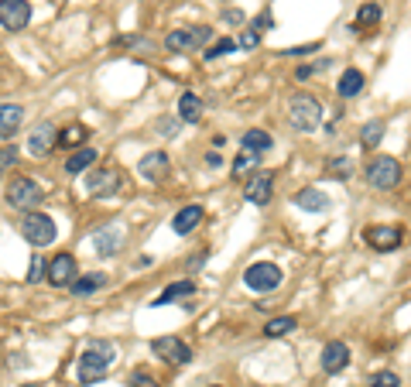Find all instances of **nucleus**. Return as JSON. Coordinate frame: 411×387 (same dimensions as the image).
<instances>
[{"mask_svg":"<svg viewBox=\"0 0 411 387\" xmlns=\"http://www.w3.org/2000/svg\"><path fill=\"white\" fill-rule=\"evenodd\" d=\"M113 357H117V350H113V343H110V339H93V343L82 350V357H79V363H76L79 381H82V384L100 381L103 374L110 370Z\"/></svg>","mask_w":411,"mask_h":387,"instance_id":"f257e3e1","label":"nucleus"},{"mask_svg":"<svg viewBox=\"0 0 411 387\" xmlns=\"http://www.w3.org/2000/svg\"><path fill=\"white\" fill-rule=\"evenodd\" d=\"M288 124L295 130H315L322 124V106H319V100L308 96V93L291 96L288 100Z\"/></svg>","mask_w":411,"mask_h":387,"instance_id":"f03ea898","label":"nucleus"},{"mask_svg":"<svg viewBox=\"0 0 411 387\" xmlns=\"http://www.w3.org/2000/svg\"><path fill=\"white\" fill-rule=\"evenodd\" d=\"M21 236H25L31 247H49V243H55V236H58V227H55V220L45 216V212H27L25 220H21Z\"/></svg>","mask_w":411,"mask_h":387,"instance_id":"7ed1b4c3","label":"nucleus"},{"mask_svg":"<svg viewBox=\"0 0 411 387\" xmlns=\"http://www.w3.org/2000/svg\"><path fill=\"white\" fill-rule=\"evenodd\" d=\"M401 161L391 155H381L374 158L370 165H367V182L374 185V189H381V192H387V189H398V182H401Z\"/></svg>","mask_w":411,"mask_h":387,"instance_id":"20e7f679","label":"nucleus"},{"mask_svg":"<svg viewBox=\"0 0 411 387\" xmlns=\"http://www.w3.org/2000/svg\"><path fill=\"white\" fill-rule=\"evenodd\" d=\"M7 206L34 212V209L42 206V185L34 179H25V175L11 179V185H7Z\"/></svg>","mask_w":411,"mask_h":387,"instance_id":"39448f33","label":"nucleus"},{"mask_svg":"<svg viewBox=\"0 0 411 387\" xmlns=\"http://www.w3.org/2000/svg\"><path fill=\"white\" fill-rule=\"evenodd\" d=\"M282 267L278 264H271V260H260V264H251L247 271H244V284L251 288V291H260V295H267V291H274L278 284H282Z\"/></svg>","mask_w":411,"mask_h":387,"instance_id":"423d86ee","label":"nucleus"},{"mask_svg":"<svg viewBox=\"0 0 411 387\" xmlns=\"http://www.w3.org/2000/svg\"><path fill=\"white\" fill-rule=\"evenodd\" d=\"M209 38H213L209 27H175V31L165 38V45H168L172 52H199V49L209 45Z\"/></svg>","mask_w":411,"mask_h":387,"instance_id":"0eeeda50","label":"nucleus"},{"mask_svg":"<svg viewBox=\"0 0 411 387\" xmlns=\"http://www.w3.org/2000/svg\"><path fill=\"white\" fill-rule=\"evenodd\" d=\"M151 353L158 357V360H165V363H189L192 360V346L189 343H182L179 336H158L151 343Z\"/></svg>","mask_w":411,"mask_h":387,"instance_id":"6e6552de","label":"nucleus"},{"mask_svg":"<svg viewBox=\"0 0 411 387\" xmlns=\"http://www.w3.org/2000/svg\"><path fill=\"white\" fill-rule=\"evenodd\" d=\"M0 25L7 31H25L31 25V4L27 0H0Z\"/></svg>","mask_w":411,"mask_h":387,"instance_id":"1a4fd4ad","label":"nucleus"},{"mask_svg":"<svg viewBox=\"0 0 411 387\" xmlns=\"http://www.w3.org/2000/svg\"><path fill=\"white\" fill-rule=\"evenodd\" d=\"M363 240H367L374 250L387 254V250H398V247H401V230L391 227V223H377V227H367Z\"/></svg>","mask_w":411,"mask_h":387,"instance_id":"9d476101","label":"nucleus"},{"mask_svg":"<svg viewBox=\"0 0 411 387\" xmlns=\"http://www.w3.org/2000/svg\"><path fill=\"white\" fill-rule=\"evenodd\" d=\"M93 247H96L100 258H113V254L124 247V227H120V223H106V227H100V230L93 233Z\"/></svg>","mask_w":411,"mask_h":387,"instance_id":"9b49d317","label":"nucleus"},{"mask_svg":"<svg viewBox=\"0 0 411 387\" xmlns=\"http://www.w3.org/2000/svg\"><path fill=\"white\" fill-rule=\"evenodd\" d=\"M45 278H49L55 288H69V284L79 278V274H76V258H72V254H58V258L49 264Z\"/></svg>","mask_w":411,"mask_h":387,"instance_id":"f8f14e48","label":"nucleus"},{"mask_svg":"<svg viewBox=\"0 0 411 387\" xmlns=\"http://www.w3.org/2000/svg\"><path fill=\"white\" fill-rule=\"evenodd\" d=\"M137 172H141V179H144V182H161V179H168V172H172V158L165 155V151H151V155L141 158Z\"/></svg>","mask_w":411,"mask_h":387,"instance_id":"ddd939ff","label":"nucleus"},{"mask_svg":"<svg viewBox=\"0 0 411 387\" xmlns=\"http://www.w3.org/2000/svg\"><path fill=\"white\" fill-rule=\"evenodd\" d=\"M117 189H120V172H117V168H96V172L89 175V192L100 196V199L117 196Z\"/></svg>","mask_w":411,"mask_h":387,"instance_id":"4468645a","label":"nucleus"},{"mask_svg":"<svg viewBox=\"0 0 411 387\" xmlns=\"http://www.w3.org/2000/svg\"><path fill=\"white\" fill-rule=\"evenodd\" d=\"M244 196H247V203H254V206H267L271 203V196H274V175H254V179L247 182V189H244Z\"/></svg>","mask_w":411,"mask_h":387,"instance_id":"2eb2a0df","label":"nucleus"},{"mask_svg":"<svg viewBox=\"0 0 411 387\" xmlns=\"http://www.w3.org/2000/svg\"><path fill=\"white\" fill-rule=\"evenodd\" d=\"M346 363H350V346H346V343L333 339V343L322 346V370H326V374H339Z\"/></svg>","mask_w":411,"mask_h":387,"instance_id":"dca6fc26","label":"nucleus"},{"mask_svg":"<svg viewBox=\"0 0 411 387\" xmlns=\"http://www.w3.org/2000/svg\"><path fill=\"white\" fill-rule=\"evenodd\" d=\"M203 216H206V209L199 206V203H192V206H185L175 212V220H172V230L179 233V236H189V233L196 230L199 223H203Z\"/></svg>","mask_w":411,"mask_h":387,"instance_id":"f3484780","label":"nucleus"},{"mask_svg":"<svg viewBox=\"0 0 411 387\" xmlns=\"http://www.w3.org/2000/svg\"><path fill=\"white\" fill-rule=\"evenodd\" d=\"M51 148H55V127L45 120V124H38V127L31 130V137H27V151L38 155V158H45Z\"/></svg>","mask_w":411,"mask_h":387,"instance_id":"a211bd4d","label":"nucleus"},{"mask_svg":"<svg viewBox=\"0 0 411 387\" xmlns=\"http://www.w3.org/2000/svg\"><path fill=\"white\" fill-rule=\"evenodd\" d=\"M295 206L308 209V212H326L333 206V199L326 192H319V189H302V192H295Z\"/></svg>","mask_w":411,"mask_h":387,"instance_id":"6ab92c4d","label":"nucleus"},{"mask_svg":"<svg viewBox=\"0 0 411 387\" xmlns=\"http://www.w3.org/2000/svg\"><path fill=\"white\" fill-rule=\"evenodd\" d=\"M21 120H25V110L18 103H0V137H14L18 127H21Z\"/></svg>","mask_w":411,"mask_h":387,"instance_id":"aec40b11","label":"nucleus"},{"mask_svg":"<svg viewBox=\"0 0 411 387\" xmlns=\"http://www.w3.org/2000/svg\"><path fill=\"white\" fill-rule=\"evenodd\" d=\"M363 72L360 69H346L343 72V79H339V86H336V93H339V100H353V96H360L363 93Z\"/></svg>","mask_w":411,"mask_h":387,"instance_id":"412c9836","label":"nucleus"},{"mask_svg":"<svg viewBox=\"0 0 411 387\" xmlns=\"http://www.w3.org/2000/svg\"><path fill=\"white\" fill-rule=\"evenodd\" d=\"M96 165V151L93 148H79V151H72V155L65 158V172L69 175H82L86 168H93Z\"/></svg>","mask_w":411,"mask_h":387,"instance_id":"4be33fe9","label":"nucleus"},{"mask_svg":"<svg viewBox=\"0 0 411 387\" xmlns=\"http://www.w3.org/2000/svg\"><path fill=\"white\" fill-rule=\"evenodd\" d=\"M199 117H203V100H199L196 93H182L179 120H185V124H199Z\"/></svg>","mask_w":411,"mask_h":387,"instance_id":"5701e85b","label":"nucleus"},{"mask_svg":"<svg viewBox=\"0 0 411 387\" xmlns=\"http://www.w3.org/2000/svg\"><path fill=\"white\" fill-rule=\"evenodd\" d=\"M240 144H244V148H247V151H254V155H264V151H271V144H274V141H271V134H267V130H247V134H244V141H240Z\"/></svg>","mask_w":411,"mask_h":387,"instance_id":"b1692460","label":"nucleus"},{"mask_svg":"<svg viewBox=\"0 0 411 387\" xmlns=\"http://www.w3.org/2000/svg\"><path fill=\"white\" fill-rule=\"evenodd\" d=\"M103 284H106V274H103V271H93V274H82V278H76L69 288H72L76 295H93V291H100Z\"/></svg>","mask_w":411,"mask_h":387,"instance_id":"393cba45","label":"nucleus"},{"mask_svg":"<svg viewBox=\"0 0 411 387\" xmlns=\"http://www.w3.org/2000/svg\"><path fill=\"white\" fill-rule=\"evenodd\" d=\"M196 291V284L192 281H172L158 298H154V305H168V302H175V298H185V295H192Z\"/></svg>","mask_w":411,"mask_h":387,"instance_id":"a878e982","label":"nucleus"},{"mask_svg":"<svg viewBox=\"0 0 411 387\" xmlns=\"http://www.w3.org/2000/svg\"><path fill=\"white\" fill-rule=\"evenodd\" d=\"M86 137H89V130L82 127V124H72V127H65L62 134H55V144H62V148H79Z\"/></svg>","mask_w":411,"mask_h":387,"instance_id":"bb28decb","label":"nucleus"},{"mask_svg":"<svg viewBox=\"0 0 411 387\" xmlns=\"http://www.w3.org/2000/svg\"><path fill=\"white\" fill-rule=\"evenodd\" d=\"M381 137H384V120H370V124H363V130H360V144H363L367 151L377 148Z\"/></svg>","mask_w":411,"mask_h":387,"instance_id":"cd10ccee","label":"nucleus"},{"mask_svg":"<svg viewBox=\"0 0 411 387\" xmlns=\"http://www.w3.org/2000/svg\"><path fill=\"white\" fill-rule=\"evenodd\" d=\"M295 326H298V322H295V315H278V319H271V322L264 326V336L278 339V336H288Z\"/></svg>","mask_w":411,"mask_h":387,"instance_id":"c85d7f7f","label":"nucleus"},{"mask_svg":"<svg viewBox=\"0 0 411 387\" xmlns=\"http://www.w3.org/2000/svg\"><path fill=\"white\" fill-rule=\"evenodd\" d=\"M326 172L333 175V179H350L353 175V158H346V155H336L326 161Z\"/></svg>","mask_w":411,"mask_h":387,"instance_id":"c756f323","label":"nucleus"},{"mask_svg":"<svg viewBox=\"0 0 411 387\" xmlns=\"http://www.w3.org/2000/svg\"><path fill=\"white\" fill-rule=\"evenodd\" d=\"M381 21V4H363L357 14V25H353V31L357 27H367V25H377Z\"/></svg>","mask_w":411,"mask_h":387,"instance_id":"7c9ffc66","label":"nucleus"},{"mask_svg":"<svg viewBox=\"0 0 411 387\" xmlns=\"http://www.w3.org/2000/svg\"><path fill=\"white\" fill-rule=\"evenodd\" d=\"M254 165H260V155H254V151H247V148H244V151L236 155V161H233V175H247Z\"/></svg>","mask_w":411,"mask_h":387,"instance_id":"2f4dec72","label":"nucleus"},{"mask_svg":"<svg viewBox=\"0 0 411 387\" xmlns=\"http://www.w3.org/2000/svg\"><path fill=\"white\" fill-rule=\"evenodd\" d=\"M367 387H401V377L394 374V370H381V374H374Z\"/></svg>","mask_w":411,"mask_h":387,"instance_id":"473e14b6","label":"nucleus"},{"mask_svg":"<svg viewBox=\"0 0 411 387\" xmlns=\"http://www.w3.org/2000/svg\"><path fill=\"white\" fill-rule=\"evenodd\" d=\"M236 49V42L233 38H220V42H213L209 49H206V58H220V55H227Z\"/></svg>","mask_w":411,"mask_h":387,"instance_id":"72a5a7b5","label":"nucleus"},{"mask_svg":"<svg viewBox=\"0 0 411 387\" xmlns=\"http://www.w3.org/2000/svg\"><path fill=\"white\" fill-rule=\"evenodd\" d=\"M45 271H49V264L42 260V254H34V258H31V267H27V281L31 284L42 281V278H45Z\"/></svg>","mask_w":411,"mask_h":387,"instance_id":"f704fd0d","label":"nucleus"},{"mask_svg":"<svg viewBox=\"0 0 411 387\" xmlns=\"http://www.w3.org/2000/svg\"><path fill=\"white\" fill-rule=\"evenodd\" d=\"M11 165H18V148H14V144L0 148V172H7Z\"/></svg>","mask_w":411,"mask_h":387,"instance_id":"c9c22d12","label":"nucleus"},{"mask_svg":"<svg viewBox=\"0 0 411 387\" xmlns=\"http://www.w3.org/2000/svg\"><path fill=\"white\" fill-rule=\"evenodd\" d=\"M236 45H240V49H257V45H260V34H257V31H244Z\"/></svg>","mask_w":411,"mask_h":387,"instance_id":"e433bc0d","label":"nucleus"},{"mask_svg":"<svg viewBox=\"0 0 411 387\" xmlns=\"http://www.w3.org/2000/svg\"><path fill=\"white\" fill-rule=\"evenodd\" d=\"M130 387H158V381H154V377H148L144 370H137V374L130 377Z\"/></svg>","mask_w":411,"mask_h":387,"instance_id":"4c0bfd02","label":"nucleus"},{"mask_svg":"<svg viewBox=\"0 0 411 387\" xmlns=\"http://www.w3.org/2000/svg\"><path fill=\"white\" fill-rule=\"evenodd\" d=\"M315 49H319V42H315V45H298V49H288L284 55H312Z\"/></svg>","mask_w":411,"mask_h":387,"instance_id":"58836bf2","label":"nucleus"},{"mask_svg":"<svg viewBox=\"0 0 411 387\" xmlns=\"http://www.w3.org/2000/svg\"><path fill=\"white\" fill-rule=\"evenodd\" d=\"M223 18H227V21H230V25H240V21H244V14H240V11H227V14H223Z\"/></svg>","mask_w":411,"mask_h":387,"instance_id":"ea45409f","label":"nucleus"},{"mask_svg":"<svg viewBox=\"0 0 411 387\" xmlns=\"http://www.w3.org/2000/svg\"><path fill=\"white\" fill-rule=\"evenodd\" d=\"M21 387H42V384H21Z\"/></svg>","mask_w":411,"mask_h":387,"instance_id":"a19ab883","label":"nucleus"},{"mask_svg":"<svg viewBox=\"0 0 411 387\" xmlns=\"http://www.w3.org/2000/svg\"><path fill=\"white\" fill-rule=\"evenodd\" d=\"M216 387H220V384H216Z\"/></svg>","mask_w":411,"mask_h":387,"instance_id":"79ce46f5","label":"nucleus"}]
</instances>
